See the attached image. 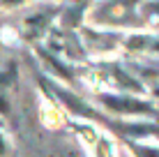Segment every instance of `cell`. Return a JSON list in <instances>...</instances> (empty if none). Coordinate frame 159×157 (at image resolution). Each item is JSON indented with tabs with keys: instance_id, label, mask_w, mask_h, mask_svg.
Here are the masks:
<instances>
[{
	"instance_id": "cell-1",
	"label": "cell",
	"mask_w": 159,
	"mask_h": 157,
	"mask_svg": "<svg viewBox=\"0 0 159 157\" xmlns=\"http://www.w3.org/2000/svg\"><path fill=\"white\" fill-rule=\"evenodd\" d=\"M99 102L104 106H108L111 111L118 113H141V116H157V109L150 102L143 99H134V97H125V95H99Z\"/></svg>"
},
{
	"instance_id": "cell-2",
	"label": "cell",
	"mask_w": 159,
	"mask_h": 157,
	"mask_svg": "<svg viewBox=\"0 0 159 157\" xmlns=\"http://www.w3.org/2000/svg\"><path fill=\"white\" fill-rule=\"evenodd\" d=\"M48 88L56 93V97H60V99L65 102V106H67L69 111H74L76 116H83V118H99L97 116V111H92L90 106H85V102L81 99V97H74L72 93H67V90H62V88H58V85H53V83H48Z\"/></svg>"
},
{
	"instance_id": "cell-3",
	"label": "cell",
	"mask_w": 159,
	"mask_h": 157,
	"mask_svg": "<svg viewBox=\"0 0 159 157\" xmlns=\"http://www.w3.org/2000/svg\"><path fill=\"white\" fill-rule=\"evenodd\" d=\"M127 46L134 48V51H143V48H150V46H152V51H159V39L148 37V35H134V37H129Z\"/></svg>"
},
{
	"instance_id": "cell-4",
	"label": "cell",
	"mask_w": 159,
	"mask_h": 157,
	"mask_svg": "<svg viewBox=\"0 0 159 157\" xmlns=\"http://www.w3.org/2000/svg\"><path fill=\"white\" fill-rule=\"evenodd\" d=\"M129 150L136 157H159V148H157V145H145V143L129 141Z\"/></svg>"
},
{
	"instance_id": "cell-5",
	"label": "cell",
	"mask_w": 159,
	"mask_h": 157,
	"mask_svg": "<svg viewBox=\"0 0 159 157\" xmlns=\"http://www.w3.org/2000/svg\"><path fill=\"white\" fill-rule=\"evenodd\" d=\"M127 134L131 136H139V134H152V136H159V125H129L122 127Z\"/></svg>"
},
{
	"instance_id": "cell-6",
	"label": "cell",
	"mask_w": 159,
	"mask_h": 157,
	"mask_svg": "<svg viewBox=\"0 0 159 157\" xmlns=\"http://www.w3.org/2000/svg\"><path fill=\"white\" fill-rule=\"evenodd\" d=\"M145 12L159 16V0H152V2H148V5H145Z\"/></svg>"
},
{
	"instance_id": "cell-7",
	"label": "cell",
	"mask_w": 159,
	"mask_h": 157,
	"mask_svg": "<svg viewBox=\"0 0 159 157\" xmlns=\"http://www.w3.org/2000/svg\"><path fill=\"white\" fill-rule=\"evenodd\" d=\"M0 113H9V106H7V99L2 97V93H0Z\"/></svg>"
},
{
	"instance_id": "cell-8",
	"label": "cell",
	"mask_w": 159,
	"mask_h": 157,
	"mask_svg": "<svg viewBox=\"0 0 159 157\" xmlns=\"http://www.w3.org/2000/svg\"><path fill=\"white\" fill-rule=\"evenodd\" d=\"M2 5H7V7H14V5H21L23 0H0Z\"/></svg>"
},
{
	"instance_id": "cell-9",
	"label": "cell",
	"mask_w": 159,
	"mask_h": 157,
	"mask_svg": "<svg viewBox=\"0 0 159 157\" xmlns=\"http://www.w3.org/2000/svg\"><path fill=\"white\" fill-rule=\"evenodd\" d=\"M7 153V143H5V136L0 134V155H5Z\"/></svg>"
}]
</instances>
